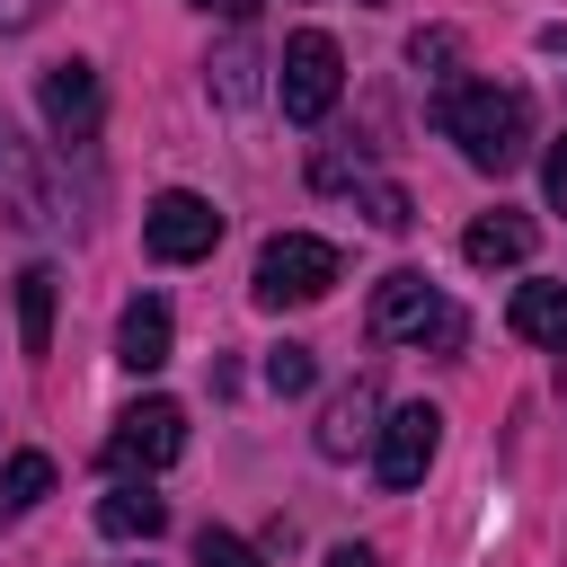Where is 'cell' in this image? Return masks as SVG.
<instances>
[{"label":"cell","mask_w":567,"mask_h":567,"mask_svg":"<svg viewBox=\"0 0 567 567\" xmlns=\"http://www.w3.org/2000/svg\"><path fill=\"white\" fill-rule=\"evenodd\" d=\"M372 416H381V390H372V381L337 390V399H328V416H319V452H328V461H354V452L381 434Z\"/></svg>","instance_id":"obj_11"},{"label":"cell","mask_w":567,"mask_h":567,"mask_svg":"<svg viewBox=\"0 0 567 567\" xmlns=\"http://www.w3.org/2000/svg\"><path fill=\"white\" fill-rule=\"evenodd\" d=\"M363 213H372V230H390V239H399V230L416 221V204H408V186H390V177H372V186H363Z\"/></svg>","instance_id":"obj_20"},{"label":"cell","mask_w":567,"mask_h":567,"mask_svg":"<svg viewBox=\"0 0 567 567\" xmlns=\"http://www.w3.org/2000/svg\"><path fill=\"white\" fill-rule=\"evenodd\" d=\"M44 9H53V0H0V35H27Z\"/></svg>","instance_id":"obj_24"},{"label":"cell","mask_w":567,"mask_h":567,"mask_svg":"<svg viewBox=\"0 0 567 567\" xmlns=\"http://www.w3.org/2000/svg\"><path fill=\"white\" fill-rule=\"evenodd\" d=\"M186 452V408L177 399H133L106 434V470H168Z\"/></svg>","instance_id":"obj_8"},{"label":"cell","mask_w":567,"mask_h":567,"mask_svg":"<svg viewBox=\"0 0 567 567\" xmlns=\"http://www.w3.org/2000/svg\"><path fill=\"white\" fill-rule=\"evenodd\" d=\"M372 337L381 346H434V354H461V337H470V319H461V301H443L416 266H399V275H381L372 284Z\"/></svg>","instance_id":"obj_3"},{"label":"cell","mask_w":567,"mask_h":567,"mask_svg":"<svg viewBox=\"0 0 567 567\" xmlns=\"http://www.w3.org/2000/svg\"><path fill=\"white\" fill-rule=\"evenodd\" d=\"M310 381H319V354H310V346H292V337L266 346V390H275V399H301Z\"/></svg>","instance_id":"obj_18"},{"label":"cell","mask_w":567,"mask_h":567,"mask_svg":"<svg viewBox=\"0 0 567 567\" xmlns=\"http://www.w3.org/2000/svg\"><path fill=\"white\" fill-rule=\"evenodd\" d=\"M53 301H62V275L53 266H18V346L27 354L53 346Z\"/></svg>","instance_id":"obj_16"},{"label":"cell","mask_w":567,"mask_h":567,"mask_svg":"<svg viewBox=\"0 0 567 567\" xmlns=\"http://www.w3.org/2000/svg\"><path fill=\"white\" fill-rule=\"evenodd\" d=\"M168 346H177L168 301H159V292L124 301V319H115V363H124V372H159V363H168Z\"/></svg>","instance_id":"obj_10"},{"label":"cell","mask_w":567,"mask_h":567,"mask_svg":"<svg viewBox=\"0 0 567 567\" xmlns=\"http://www.w3.org/2000/svg\"><path fill=\"white\" fill-rule=\"evenodd\" d=\"M142 248H151L159 266H195V257H213V248H221V213H213V195H195V186L151 195V213H142Z\"/></svg>","instance_id":"obj_6"},{"label":"cell","mask_w":567,"mask_h":567,"mask_svg":"<svg viewBox=\"0 0 567 567\" xmlns=\"http://www.w3.org/2000/svg\"><path fill=\"white\" fill-rule=\"evenodd\" d=\"M505 328H514L523 346H549V354H567V284H514V301H505Z\"/></svg>","instance_id":"obj_12"},{"label":"cell","mask_w":567,"mask_h":567,"mask_svg":"<svg viewBox=\"0 0 567 567\" xmlns=\"http://www.w3.org/2000/svg\"><path fill=\"white\" fill-rule=\"evenodd\" d=\"M257 71H266V62H257V35H248V27L204 62V80H213V97H221V106H257V89H266Z\"/></svg>","instance_id":"obj_15"},{"label":"cell","mask_w":567,"mask_h":567,"mask_svg":"<svg viewBox=\"0 0 567 567\" xmlns=\"http://www.w3.org/2000/svg\"><path fill=\"white\" fill-rule=\"evenodd\" d=\"M363 9H381V0H363Z\"/></svg>","instance_id":"obj_27"},{"label":"cell","mask_w":567,"mask_h":567,"mask_svg":"<svg viewBox=\"0 0 567 567\" xmlns=\"http://www.w3.org/2000/svg\"><path fill=\"white\" fill-rule=\"evenodd\" d=\"M337 275H346L337 239H319V230H275V239L257 248L248 292H257V310H301V301H328Z\"/></svg>","instance_id":"obj_2"},{"label":"cell","mask_w":567,"mask_h":567,"mask_svg":"<svg viewBox=\"0 0 567 567\" xmlns=\"http://www.w3.org/2000/svg\"><path fill=\"white\" fill-rule=\"evenodd\" d=\"M532 248H540L532 213H478V221L461 230V257H470V266H523Z\"/></svg>","instance_id":"obj_13"},{"label":"cell","mask_w":567,"mask_h":567,"mask_svg":"<svg viewBox=\"0 0 567 567\" xmlns=\"http://www.w3.org/2000/svg\"><path fill=\"white\" fill-rule=\"evenodd\" d=\"M195 9H213V18H230V27H248V18H257V0H195Z\"/></svg>","instance_id":"obj_25"},{"label":"cell","mask_w":567,"mask_h":567,"mask_svg":"<svg viewBox=\"0 0 567 567\" xmlns=\"http://www.w3.org/2000/svg\"><path fill=\"white\" fill-rule=\"evenodd\" d=\"M408 62H416L425 80H443V89H452V62H461V35H452V27H425V35H408Z\"/></svg>","instance_id":"obj_19"},{"label":"cell","mask_w":567,"mask_h":567,"mask_svg":"<svg viewBox=\"0 0 567 567\" xmlns=\"http://www.w3.org/2000/svg\"><path fill=\"white\" fill-rule=\"evenodd\" d=\"M195 567H257V549H248L239 532H221V523H204V532H195Z\"/></svg>","instance_id":"obj_21"},{"label":"cell","mask_w":567,"mask_h":567,"mask_svg":"<svg viewBox=\"0 0 567 567\" xmlns=\"http://www.w3.org/2000/svg\"><path fill=\"white\" fill-rule=\"evenodd\" d=\"M434 452H443V408H434V399H408V408H390L381 434H372V478H381L390 496H408V487L434 470Z\"/></svg>","instance_id":"obj_4"},{"label":"cell","mask_w":567,"mask_h":567,"mask_svg":"<svg viewBox=\"0 0 567 567\" xmlns=\"http://www.w3.org/2000/svg\"><path fill=\"white\" fill-rule=\"evenodd\" d=\"M434 133L461 142L470 168L505 177V168L523 159V142H532V97H523V89H496V80H452V89L434 97Z\"/></svg>","instance_id":"obj_1"},{"label":"cell","mask_w":567,"mask_h":567,"mask_svg":"<svg viewBox=\"0 0 567 567\" xmlns=\"http://www.w3.org/2000/svg\"><path fill=\"white\" fill-rule=\"evenodd\" d=\"M354 177H363V151H319V159H310V186H319V195H337V186H354Z\"/></svg>","instance_id":"obj_22"},{"label":"cell","mask_w":567,"mask_h":567,"mask_svg":"<svg viewBox=\"0 0 567 567\" xmlns=\"http://www.w3.org/2000/svg\"><path fill=\"white\" fill-rule=\"evenodd\" d=\"M337 89H346V53H337V35H328V27H301V35L284 44V80H275L284 115H292V124H319V115L337 106Z\"/></svg>","instance_id":"obj_5"},{"label":"cell","mask_w":567,"mask_h":567,"mask_svg":"<svg viewBox=\"0 0 567 567\" xmlns=\"http://www.w3.org/2000/svg\"><path fill=\"white\" fill-rule=\"evenodd\" d=\"M0 213H9V221H27V230H71V213H62L53 177H44V159L18 142V124H9V115H0Z\"/></svg>","instance_id":"obj_9"},{"label":"cell","mask_w":567,"mask_h":567,"mask_svg":"<svg viewBox=\"0 0 567 567\" xmlns=\"http://www.w3.org/2000/svg\"><path fill=\"white\" fill-rule=\"evenodd\" d=\"M540 186H549V204H558V213H567V133H558V142H549V159H540Z\"/></svg>","instance_id":"obj_23"},{"label":"cell","mask_w":567,"mask_h":567,"mask_svg":"<svg viewBox=\"0 0 567 567\" xmlns=\"http://www.w3.org/2000/svg\"><path fill=\"white\" fill-rule=\"evenodd\" d=\"M35 106H44L53 142H71V151H89V142L106 133V89H97L89 62H44V71H35Z\"/></svg>","instance_id":"obj_7"},{"label":"cell","mask_w":567,"mask_h":567,"mask_svg":"<svg viewBox=\"0 0 567 567\" xmlns=\"http://www.w3.org/2000/svg\"><path fill=\"white\" fill-rule=\"evenodd\" d=\"M44 496H53V461H44V452H9V470H0V505L27 514V505H44Z\"/></svg>","instance_id":"obj_17"},{"label":"cell","mask_w":567,"mask_h":567,"mask_svg":"<svg viewBox=\"0 0 567 567\" xmlns=\"http://www.w3.org/2000/svg\"><path fill=\"white\" fill-rule=\"evenodd\" d=\"M97 532H106V540H159V532H168V496H151V487L124 478V487L97 496Z\"/></svg>","instance_id":"obj_14"},{"label":"cell","mask_w":567,"mask_h":567,"mask_svg":"<svg viewBox=\"0 0 567 567\" xmlns=\"http://www.w3.org/2000/svg\"><path fill=\"white\" fill-rule=\"evenodd\" d=\"M328 567H381V558H372L363 540H337V549H328Z\"/></svg>","instance_id":"obj_26"}]
</instances>
